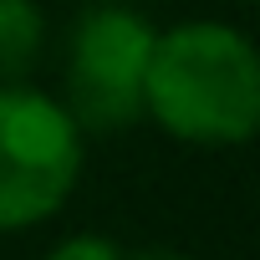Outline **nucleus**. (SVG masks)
I'll use <instances>...</instances> for the list:
<instances>
[{
	"instance_id": "f257e3e1",
	"label": "nucleus",
	"mask_w": 260,
	"mask_h": 260,
	"mask_svg": "<svg viewBox=\"0 0 260 260\" xmlns=\"http://www.w3.org/2000/svg\"><path fill=\"white\" fill-rule=\"evenodd\" d=\"M143 112L164 133L204 148H235L260 127L255 46L219 21H189L153 36Z\"/></svg>"
},
{
	"instance_id": "423d86ee",
	"label": "nucleus",
	"mask_w": 260,
	"mask_h": 260,
	"mask_svg": "<svg viewBox=\"0 0 260 260\" xmlns=\"http://www.w3.org/2000/svg\"><path fill=\"white\" fill-rule=\"evenodd\" d=\"M122 260H184V255H174V250H143V255H122Z\"/></svg>"
},
{
	"instance_id": "39448f33",
	"label": "nucleus",
	"mask_w": 260,
	"mask_h": 260,
	"mask_svg": "<svg viewBox=\"0 0 260 260\" xmlns=\"http://www.w3.org/2000/svg\"><path fill=\"white\" fill-rule=\"evenodd\" d=\"M46 260H122V250H117L112 240H102V235H72V240H61Z\"/></svg>"
},
{
	"instance_id": "7ed1b4c3",
	"label": "nucleus",
	"mask_w": 260,
	"mask_h": 260,
	"mask_svg": "<svg viewBox=\"0 0 260 260\" xmlns=\"http://www.w3.org/2000/svg\"><path fill=\"white\" fill-rule=\"evenodd\" d=\"M153 26L127 6H87L67 51V112L77 127L117 133L143 117V72L153 56Z\"/></svg>"
},
{
	"instance_id": "20e7f679",
	"label": "nucleus",
	"mask_w": 260,
	"mask_h": 260,
	"mask_svg": "<svg viewBox=\"0 0 260 260\" xmlns=\"http://www.w3.org/2000/svg\"><path fill=\"white\" fill-rule=\"evenodd\" d=\"M46 46V16L36 0H0V82H21Z\"/></svg>"
},
{
	"instance_id": "f03ea898",
	"label": "nucleus",
	"mask_w": 260,
	"mask_h": 260,
	"mask_svg": "<svg viewBox=\"0 0 260 260\" xmlns=\"http://www.w3.org/2000/svg\"><path fill=\"white\" fill-rule=\"evenodd\" d=\"M82 174V127L36 87L0 82V235L51 219Z\"/></svg>"
}]
</instances>
